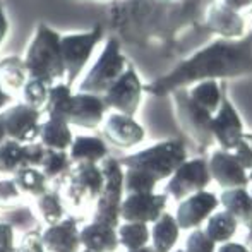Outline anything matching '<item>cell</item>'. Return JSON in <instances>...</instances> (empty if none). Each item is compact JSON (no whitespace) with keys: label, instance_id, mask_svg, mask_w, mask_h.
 I'll return each instance as SVG.
<instances>
[{"label":"cell","instance_id":"7dc6e473","mask_svg":"<svg viewBox=\"0 0 252 252\" xmlns=\"http://www.w3.org/2000/svg\"><path fill=\"white\" fill-rule=\"evenodd\" d=\"M249 182H252V168L249 170Z\"/></svg>","mask_w":252,"mask_h":252},{"label":"cell","instance_id":"ffe728a7","mask_svg":"<svg viewBox=\"0 0 252 252\" xmlns=\"http://www.w3.org/2000/svg\"><path fill=\"white\" fill-rule=\"evenodd\" d=\"M79 230L76 220L67 216L40 232V239L47 252H79L83 249Z\"/></svg>","mask_w":252,"mask_h":252},{"label":"cell","instance_id":"8992f818","mask_svg":"<svg viewBox=\"0 0 252 252\" xmlns=\"http://www.w3.org/2000/svg\"><path fill=\"white\" fill-rule=\"evenodd\" d=\"M105 36V26L96 23L88 31H74L63 33L60 36V50H62L63 69H65V81L70 88L79 81L83 70L93 57V52L101 43Z\"/></svg>","mask_w":252,"mask_h":252},{"label":"cell","instance_id":"7bdbcfd3","mask_svg":"<svg viewBox=\"0 0 252 252\" xmlns=\"http://www.w3.org/2000/svg\"><path fill=\"white\" fill-rule=\"evenodd\" d=\"M216 252H249V249H247L244 244H237V242L228 240V242H225V244H220Z\"/></svg>","mask_w":252,"mask_h":252},{"label":"cell","instance_id":"60d3db41","mask_svg":"<svg viewBox=\"0 0 252 252\" xmlns=\"http://www.w3.org/2000/svg\"><path fill=\"white\" fill-rule=\"evenodd\" d=\"M220 2L244 17L252 16V0H220Z\"/></svg>","mask_w":252,"mask_h":252},{"label":"cell","instance_id":"7402d4cb","mask_svg":"<svg viewBox=\"0 0 252 252\" xmlns=\"http://www.w3.org/2000/svg\"><path fill=\"white\" fill-rule=\"evenodd\" d=\"M67 153L74 165H84V163L100 165L108 156V146L101 137L81 134V136H74L72 144Z\"/></svg>","mask_w":252,"mask_h":252},{"label":"cell","instance_id":"7a4b0ae2","mask_svg":"<svg viewBox=\"0 0 252 252\" xmlns=\"http://www.w3.org/2000/svg\"><path fill=\"white\" fill-rule=\"evenodd\" d=\"M247 76H252V28L240 40L215 38L180 59L166 74L144 84V93L153 98H165L172 91L199 81H230Z\"/></svg>","mask_w":252,"mask_h":252},{"label":"cell","instance_id":"f35d334b","mask_svg":"<svg viewBox=\"0 0 252 252\" xmlns=\"http://www.w3.org/2000/svg\"><path fill=\"white\" fill-rule=\"evenodd\" d=\"M16 228L12 223L0 221V252H16Z\"/></svg>","mask_w":252,"mask_h":252},{"label":"cell","instance_id":"ac0fdd59","mask_svg":"<svg viewBox=\"0 0 252 252\" xmlns=\"http://www.w3.org/2000/svg\"><path fill=\"white\" fill-rule=\"evenodd\" d=\"M208 168L211 180H215L221 189H235V187L249 186V172L240 165L232 155V151L216 150L209 155Z\"/></svg>","mask_w":252,"mask_h":252},{"label":"cell","instance_id":"816d5d0a","mask_svg":"<svg viewBox=\"0 0 252 252\" xmlns=\"http://www.w3.org/2000/svg\"><path fill=\"white\" fill-rule=\"evenodd\" d=\"M251 197H252V190H251Z\"/></svg>","mask_w":252,"mask_h":252},{"label":"cell","instance_id":"5bb4252c","mask_svg":"<svg viewBox=\"0 0 252 252\" xmlns=\"http://www.w3.org/2000/svg\"><path fill=\"white\" fill-rule=\"evenodd\" d=\"M168 196L165 192L126 194L120 202V221L153 223L165 213Z\"/></svg>","mask_w":252,"mask_h":252},{"label":"cell","instance_id":"ba28073f","mask_svg":"<svg viewBox=\"0 0 252 252\" xmlns=\"http://www.w3.org/2000/svg\"><path fill=\"white\" fill-rule=\"evenodd\" d=\"M103 172V190L94 201V221L113 228L120 225V202L124 199V166L113 156H106L100 163Z\"/></svg>","mask_w":252,"mask_h":252},{"label":"cell","instance_id":"f5cc1de1","mask_svg":"<svg viewBox=\"0 0 252 252\" xmlns=\"http://www.w3.org/2000/svg\"><path fill=\"white\" fill-rule=\"evenodd\" d=\"M0 177H2V175H0Z\"/></svg>","mask_w":252,"mask_h":252},{"label":"cell","instance_id":"9a60e30c","mask_svg":"<svg viewBox=\"0 0 252 252\" xmlns=\"http://www.w3.org/2000/svg\"><path fill=\"white\" fill-rule=\"evenodd\" d=\"M101 127L106 143H110L113 148H119L122 151L139 146L146 137L144 127L134 117L124 115V113H106Z\"/></svg>","mask_w":252,"mask_h":252},{"label":"cell","instance_id":"681fc988","mask_svg":"<svg viewBox=\"0 0 252 252\" xmlns=\"http://www.w3.org/2000/svg\"><path fill=\"white\" fill-rule=\"evenodd\" d=\"M93 2H108V0H93Z\"/></svg>","mask_w":252,"mask_h":252},{"label":"cell","instance_id":"44dd1931","mask_svg":"<svg viewBox=\"0 0 252 252\" xmlns=\"http://www.w3.org/2000/svg\"><path fill=\"white\" fill-rule=\"evenodd\" d=\"M83 249L93 252H117L120 247L117 228L100 221H91L79 230Z\"/></svg>","mask_w":252,"mask_h":252},{"label":"cell","instance_id":"ab89813d","mask_svg":"<svg viewBox=\"0 0 252 252\" xmlns=\"http://www.w3.org/2000/svg\"><path fill=\"white\" fill-rule=\"evenodd\" d=\"M16 252H47L41 244L40 232L33 230V232H26V235L23 237L21 246H17Z\"/></svg>","mask_w":252,"mask_h":252},{"label":"cell","instance_id":"4fadbf2b","mask_svg":"<svg viewBox=\"0 0 252 252\" xmlns=\"http://www.w3.org/2000/svg\"><path fill=\"white\" fill-rule=\"evenodd\" d=\"M211 132L215 144H218L220 150L225 151H232L240 141L242 134L246 132L242 117H240L237 106L233 105V101L226 96V93L220 103L218 110L213 113Z\"/></svg>","mask_w":252,"mask_h":252},{"label":"cell","instance_id":"8fae6325","mask_svg":"<svg viewBox=\"0 0 252 252\" xmlns=\"http://www.w3.org/2000/svg\"><path fill=\"white\" fill-rule=\"evenodd\" d=\"M209 182H211V175H209L208 159L187 158L166 180L165 194L175 201H182L199 190L208 189Z\"/></svg>","mask_w":252,"mask_h":252},{"label":"cell","instance_id":"52a82bcc","mask_svg":"<svg viewBox=\"0 0 252 252\" xmlns=\"http://www.w3.org/2000/svg\"><path fill=\"white\" fill-rule=\"evenodd\" d=\"M173 106L177 126L184 134L196 144L199 150H209L215 144L211 132V119L213 113L204 110L197 103H194L187 94L186 88L172 91L168 94Z\"/></svg>","mask_w":252,"mask_h":252},{"label":"cell","instance_id":"ee69618b","mask_svg":"<svg viewBox=\"0 0 252 252\" xmlns=\"http://www.w3.org/2000/svg\"><path fill=\"white\" fill-rule=\"evenodd\" d=\"M9 105H12V94H9L0 86V112H2L3 108H7Z\"/></svg>","mask_w":252,"mask_h":252},{"label":"cell","instance_id":"6da1fadb","mask_svg":"<svg viewBox=\"0 0 252 252\" xmlns=\"http://www.w3.org/2000/svg\"><path fill=\"white\" fill-rule=\"evenodd\" d=\"M213 0H115L108 26L122 45L175 52L184 36L204 28Z\"/></svg>","mask_w":252,"mask_h":252},{"label":"cell","instance_id":"5b68a950","mask_svg":"<svg viewBox=\"0 0 252 252\" xmlns=\"http://www.w3.org/2000/svg\"><path fill=\"white\" fill-rule=\"evenodd\" d=\"M130 60L122 50V43L115 36H110L103 45L96 62L88 69L83 79L77 84V91L103 96L106 90L124 74Z\"/></svg>","mask_w":252,"mask_h":252},{"label":"cell","instance_id":"74e56055","mask_svg":"<svg viewBox=\"0 0 252 252\" xmlns=\"http://www.w3.org/2000/svg\"><path fill=\"white\" fill-rule=\"evenodd\" d=\"M235 159L249 172L252 168V132H244L237 146L232 150Z\"/></svg>","mask_w":252,"mask_h":252},{"label":"cell","instance_id":"836d02e7","mask_svg":"<svg viewBox=\"0 0 252 252\" xmlns=\"http://www.w3.org/2000/svg\"><path fill=\"white\" fill-rule=\"evenodd\" d=\"M72 165H74V163L70 161L69 153H67V151L47 150L38 168L43 172V175L47 177L50 182L60 184L63 177L69 173V170L72 168Z\"/></svg>","mask_w":252,"mask_h":252},{"label":"cell","instance_id":"f1b7e54d","mask_svg":"<svg viewBox=\"0 0 252 252\" xmlns=\"http://www.w3.org/2000/svg\"><path fill=\"white\" fill-rule=\"evenodd\" d=\"M239 228V221L230 215L228 211H215L208 220H206V226L202 230L206 235L218 246V244H225L233 239Z\"/></svg>","mask_w":252,"mask_h":252},{"label":"cell","instance_id":"7c38bea8","mask_svg":"<svg viewBox=\"0 0 252 252\" xmlns=\"http://www.w3.org/2000/svg\"><path fill=\"white\" fill-rule=\"evenodd\" d=\"M41 115L43 112L31 108L26 103H12L0 112V122L3 124L7 139L21 144L36 143L40 136Z\"/></svg>","mask_w":252,"mask_h":252},{"label":"cell","instance_id":"bcb514c9","mask_svg":"<svg viewBox=\"0 0 252 252\" xmlns=\"http://www.w3.org/2000/svg\"><path fill=\"white\" fill-rule=\"evenodd\" d=\"M126 252H155L151 249V246H144V247H139V249H132V251H126Z\"/></svg>","mask_w":252,"mask_h":252},{"label":"cell","instance_id":"e0dca14e","mask_svg":"<svg viewBox=\"0 0 252 252\" xmlns=\"http://www.w3.org/2000/svg\"><path fill=\"white\" fill-rule=\"evenodd\" d=\"M220 199L216 194L209 190H199L186 199L179 201V208L175 213V220L180 230H194L201 228L202 223L218 209Z\"/></svg>","mask_w":252,"mask_h":252},{"label":"cell","instance_id":"d6986e66","mask_svg":"<svg viewBox=\"0 0 252 252\" xmlns=\"http://www.w3.org/2000/svg\"><path fill=\"white\" fill-rule=\"evenodd\" d=\"M106 112L108 108L103 101V96L76 91L72 94V103H70L69 124L84 130H94L101 127Z\"/></svg>","mask_w":252,"mask_h":252},{"label":"cell","instance_id":"603a6c76","mask_svg":"<svg viewBox=\"0 0 252 252\" xmlns=\"http://www.w3.org/2000/svg\"><path fill=\"white\" fill-rule=\"evenodd\" d=\"M180 226L175 216L170 213H163L156 221L151 223L150 228V242L151 249L155 252H172L175 244L179 242Z\"/></svg>","mask_w":252,"mask_h":252},{"label":"cell","instance_id":"d6a6232c","mask_svg":"<svg viewBox=\"0 0 252 252\" xmlns=\"http://www.w3.org/2000/svg\"><path fill=\"white\" fill-rule=\"evenodd\" d=\"M120 247L126 251L139 249L150 244V225L139 221H120L117 226Z\"/></svg>","mask_w":252,"mask_h":252},{"label":"cell","instance_id":"b9f144b4","mask_svg":"<svg viewBox=\"0 0 252 252\" xmlns=\"http://www.w3.org/2000/svg\"><path fill=\"white\" fill-rule=\"evenodd\" d=\"M10 31V23H9V16H7L5 7L0 3V47L3 45V41L7 40Z\"/></svg>","mask_w":252,"mask_h":252},{"label":"cell","instance_id":"cb8c5ba5","mask_svg":"<svg viewBox=\"0 0 252 252\" xmlns=\"http://www.w3.org/2000/svg\"><path fill=\"white\" fill-rule=\"evenodd\" d=\"M220 204L225 211H228L239 225L252 226V197L247 187H235V189H223L220 194Z\"/></svg>","mask_w":252,"mask_h":252},{"label":"cell","instance_id":"4dcf8cb0","mask_svg":"<svg viewBox=\"0 0 252 252\" xmlns=\"http://www.w3.org/2000/svg\"><path fill=\"white\" fill-rule=\"evenodd\" d=\"M72 88L67 83H57L50 86V93H48V100L45 105L43 113L50 119H59L69 122V112H70V103H72Z\"/></svg>","mask_w":252,"mask_h":252},{"label":"cell","instance_id":"8d00e7d4","mask_svg":"<svg viewBox=\"0 0 252 252\" xmlns=\"http://www.w3.org/2000/svg\"><path fill=\"white\" fill-rule=\"evenodd\" d=\"M184 252H216V244L206 235L202 228H194L187 237Z\"/></svg>","mask_w":252,"mask_h":252},{"label":"cell","instance_id":"3957f363","mask_svg":"<svg viewBox=\"0 0 252 252\" xmlns=\"http://www.w3.org/2000/svg\"><path fill=\"white\" fill-rule=\"evenodd\" d=\"M60 36L62 34L47 23H38L34 26L33 36L23 57L31 79H40L50 86L65 81Z\"/></svg>","mask_w":252,"mask_h":252},{"label":"cell","instance_id":"1f68e13d","mask_svg":"<svg viewBox=\"0 0 252 252\" xmlns=\"http://www.w3.org/2000/svg\"><path fill=\"white\" fill-rule=\"evenodd\" d=\"M36 211L38 218L47 226L55 225V223L62 221L63 218H67L65 201H63L62 194L59 192V189H50L48 192L36 197Z\"/></svg>","mask_w":252,"mask_h":252},{"label":"cell","instance_id":"d590c367","mask_svg":"<svg viewBox=\"0 0 252 252\" xmlns=\"http://www.w3.org/2000/svg\"><path fill=\"white\" fill-rule=\"evenodd\" d=\"M48 93H50V84L30 77L24 88L21 90V98H23V103H26L28 106L43 112L48 100Z\"/></svg>","mask_w":252,"mask_h":252},{"label":"cell","instance_id":"f907efd6","mask_svg":"<svg viewBox=\"0 0 252 252\" xmlns=\"http://www.w3.org/2000/svg\"><path fill=\"white\" fill-rule=\"evenodd\" d=\"M172 252H184V249H179V251H172Z\"/></svg>","mask_w":252,"mask_h":252},{"label":"cell","instance_id":"277c9868","mask_svg":"<svg viewBox=\"0 0 252 252\" xmlns=\"http://www.w3.org/2000/svg\"><path fill=\"white\" fill-rule=\"evenodd\" d=\"M187 159V148L179 139L155 143L141 151L130 153L119 159L124 168H143L158 182L168 180L170 175Z\"/></svg>","mask_w":252,"mask_h":252},{"label":"cell","instance_id":"f6af8a7d","mask_svg":"<svg viewBox=\"0 0 252 252\" xmlns=\"http://www.w3.org/2000/svg\"><path fill=\"white\" fill-rule=\"evenodd\" d=\"M244 246L252 252V226H247L246 228V237H244Z\"/></svg>","mask_w":252,"mask_h":252},{"label":"cell","instance_id":"30bf717a","mask_svg":"<svg viewBox=\"0 0 252 252\" xmlns=\"http://www.w3.org/2000/svg\"><path fill=\"white\" fill-rule=\"evenodd\" d=\"M144 83L141 79L139 72L132 63H129L124 74L103 93L108 112L124 113V115L136 117L143 105L144 98Z\"/></svg>","mask_w":252,"mask_h":252},{"label":"cell","instance_id":"d4e9b609","mask_svg":"<svg viewBox=\"0 0 252 252\" xmlns=\"http://www.w3.org/2000/svg\"><path fill=\"white\" fill-rule=\"evenodd\" d=\"M72 139H74V134H72V129H70L69 122L59 120V119H50V117L41 120L38 141H40L47 150L69 151L70 144H72Z\"/></svg>","mask_w":252,"mask_h":252},{"label":"cell","instance_id":"c3c4849f","mask_svg":"<svg viewBox=\"0 0 252 252\" xmlns=\"http://www.w3.org/2000/svg\"><path fill=\"white\" fill-rule=\"evenodd\" d=\"M79 252H93V251H88V249H81Z\"/></svg>","mask_w":252,"mask_h":252},{"label":"cell","instance_id":"484cf974","mask_svg":"<svg viewBox=\"0 0 252 252\" xmlns=\"http://www.w3.org/2000/svg\"><path fill=\"white\" fill-rule=\"evenodd\" d=\"M187 94L194 103H197L209 113H215L218 110L220 103L225 96L226 84L225 81H215V79H206L194 83L186 88Z\"/></svg>","mask_w":252,"mask_h":252},{"label":"cell","instance_id":"2e32d148","mask_svg":"<svg viewBox=\"0 0 252 252\" xmlns=\"http://www.w3.org/2000/svg\"><path fill=\"white\" fill-rule=\"evenodd\" d=\"M204 28L216 38L223 40H240L249 33L247 17L223 5L220 0H213L204 14Z\"/></svg>","mask_w":252,"mask_h":252},{"label":"cell","instance_id":"f546056e","mask_svg":"<svg viewBox=\"0 0 252 252\" xmlns=\"http://www.w3.org/2000/svg\"><path fill=\"white\" fill-rule=\"evenodd\" d=\"M24 166H30L26 144L5 139L0 144V175L12 177L17 170L24 168Z\"/></svg>","mask_w":252,"mask_h":252},{"label":"cell","instance_id":"e575fe53","mask_svg":"<svg viewBox=\"0 0 252 252\" xmlns=\"http://www.w3.org/2000/svg\"><path fill=\"white\" fill-rule=\"evenodd\" d=\"M158 180L143 168H124V196L126 194L155 192Z\"/></svg>","mask_w":252,"mask_h":252},{"label":"cell","instance_id":"83f0119b","mask_svg":"<svg viewBox=\"0 0 252 252\" xmlns=\"http://www.w3.org/2000/svg\"><path fill=\"white\" fill-rule=\"evenodd\" d=\"M12 179L23 196H30L34 199L52 189V182L43 175V172L38 166H24L14 173Z\"/></svg>","mask_w":252,"mask_h":252},{"label":"cell","instance_id":"4316f807","mask_svg":"<svg viewBox=\"0 0 252 252\" xmlns=\"http://www.w3.org/2000/svg\"><path fill=\"white\" fill-rule=\"evenodd\" d=\"M28 79L30 76L23 57L7 55L0 60V86L9 94L21 93Z\"/></svg>","mask_w":252,"mask_h":252},{"label":"cell","instance_id":"9c48e42d","mask_svg":"<svg viewBox=\"0 0 252 252\" xmlns=\"http://www.w3.org/2000/svg\"><path fill=\"white\" fill-rule=\"evenodd\" d=\"M103 172L100 165H72L62 182L59 186V192L62 194L65 204L74 208L93 204L103 190Z\"/></svg>","mask_w":252,"mask_h":252}]
</instances>
